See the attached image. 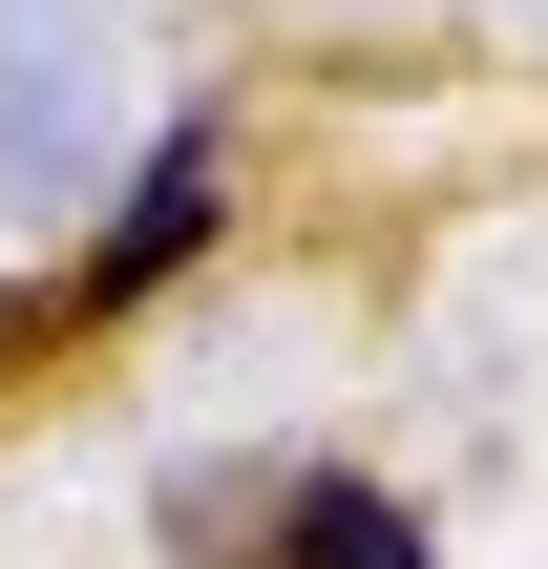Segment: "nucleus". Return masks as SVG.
<instances>
[{
  "label": "nucleus",
  "mask_w": 548,
  "mask_h": 569,
  "mask_svg": "<svg viewBox=\"0 0 548 569\" xmlns=\"http://www.w3.org/2000/svg\"><path fill=\"white\" fill-rule=\"evenodd\" d=\"M211 211H232V148H211V127H169V148H148V190H127V211H106V253H84V317H106V296H148V274H190V253H211Z\"/></svg>",
  "instance_id": "1"
},
{
  "label": "nucleus",
  "mask_w": 548,
  "mask_h": 569,
  "mask_svg": "<svg viewBox=\"0 0 548 569\" xmlns=\"http://www.w3.org/2000/svg\"><path fill=\"white\" fill-rule=\"evenodd\" d=\"M275 549H296V569H422V528H401L380 486H296V507H275Z\"/></svg>",
  "instance_id": "2"
}]
</instances>
